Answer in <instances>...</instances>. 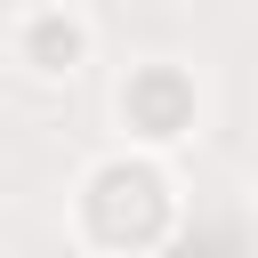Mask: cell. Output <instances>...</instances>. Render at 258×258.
<instances>
[{
	"instance_id": "obj_3",
	"label": "cell",
	"mask_w": 258,
	"mask_h": 258,
	"mask_svg": "<svg viewBox=\"0 0 258 258\" xmlns=\"http://www.w3.org/2000/svg\"><path fill=\"white\" fill-rule=\"evenodd\" d=\"M121 129L137 145H177L194 129V81L177 64H137L121 81Z\"/></svg>"
},
{
	"instance_id": "obj_2",
	"label": "cell",
	"mask_w": 258,
	"mask_h": 258,
	"mask_svg": "<svg viewBox=\"0 0 258 258\" xmlns=\"http://www.w3.org/2000/svg\"><path fill=\"white\" fill-rule=\"evenodd\" d=\"M8 56L32 73V81H73L89 56H97V24L81 8H24L8 24Z\"/></svg>"
},
{
	"instance_id": "obj_1",
	"label": "cell",
	"mask_w": 258,
	"mask_h": 258,
	"mask_svg": "<svg viewBox=\"0 0 258 258\" xmlns=\"http://www.w3.org/2000/svg\"><path fill=\"white\" fill-rule=\"evenodd\" d=\"M81 234L97 242V250H153L161 234H169V218H177V194H169V177H161V161H145V153H113V161H97L89 177H81Z\"/></svg>"
}]
</instances>
